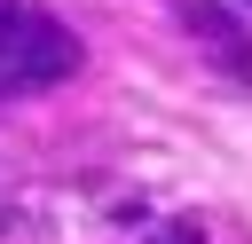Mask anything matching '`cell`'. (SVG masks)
Segmentation results:
<instances>
[{"instance_id": "6da1fadb", "label": "cell", "mask_w": 252, "mask_h": 244, "mask_svg": "<svg viewBox=\"0 0 252 244\" xmlns=\"http://www.w3.org/2000/svg\"><path fill=\"white\" fill-rule=\"evenodd\" d=\"M79 63H87V39L63 16H47L39 0H0V102L79 79Z\"/></svg>"}, {"instance_id": "7a4b0ae2", "label": "cell", "mask_w": 252, "mask_h": 244, "mask_svg": "<svg viewBox=\"0 0 252 244\" xmlns=\"http://www.w3.org/2000/svg\"><path fill=\"white\" fill-rule=\"evenodd\" d=\"M181 24H189V31H197V39H205L236 79H252V31H244L220 0H181Z\"/></svg>"}, {"instance_id": "3957f363", "label": "cell", "mask_w": 252, "mask_h": 244, "mask_svg": "<svg viewBox=\"0 0 252 244\" xmlns=\"http://www.w3.org/2000/svg\"><path fill=\"white\" fill-rule=\"evenodd\" d=\"M142 244H213V236H205L197 220H158V228H150Z\"/></svg>"}, {"instance_id": "277c9868", "label": "cell", "mask_w": 252, "mask_h": 244, "mask_svg": "<svg viewBox=\"0 0 252 244\" xmlns=\"http://www.w3.org/2000/svg\"><path fill=\"white\" fill-rule=\"evenodd\" d=\"M244 8H252V0H244Z\"/></svg>"}]
</instances>
